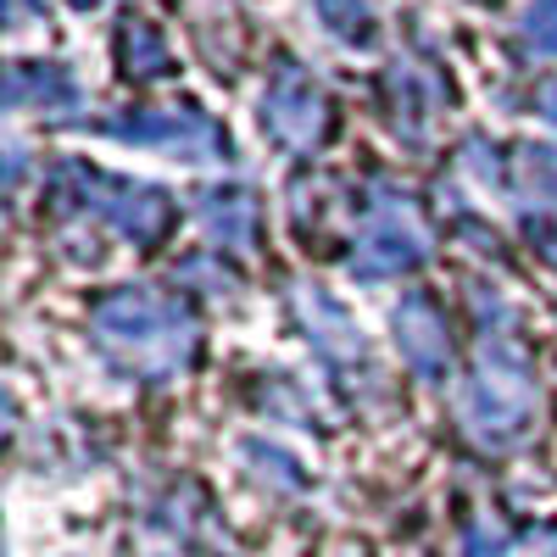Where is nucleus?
Here are the masks:
<instances>
[{
    "instance_id": "obj_1",
    "label": "nucleus",
    "mask_w": 557,
    "mask_h": 557,
    "mask_svg": "<svg viewBox=\"0 0 557 557\" xmlns=\"http://www.w3.org/2000/svg\"><path fill=\"white\" fill-rule=\"evenodd\" d=\"M89 330H96L101 351H112L123 368H134L146 380L178 374L201 341L190 307L151 285H123V290L101 296L96 312H89Z\"/></svg>"
},
{
    "instance_id": "obj_2",
    "label": "nucleus",
    "mask_w": 557,
    "mask_h": 557,
    "mask_svg": "<svg viewBox=\"0 0 557 557\" xmlns=\"http://www.w3.org/2000/svg\"><path fill=\"white\" fill-rule=\"evenodd\" d=\"M535 407H541V391H535V374H530L524 351L513 341H502V335H485L474 380H469V391H462V418H469V430L485 446H513V441H524Z\"/></svg>"
},
{
    "instance_id": "obj_3",
    "label": "nucleus",
    "mask_w": 557,
    "mask_h": 557,
    "mask_svg": "<svg viewBox=\"0 0 557 557\" xmlns=\"http://www.w3.org/2000/svg\"><path fill=\"white\" fill-rule=\"evenodd\" d=\"M51 196L67 212H96L101 223H112L117 235H128L134 246H157L173 223V201L157 184H139V178H117L101 168H84V162H62L51 178Z\"/></svg>"
},
{
    "instance_id": "obj_4",
    "label": "nucleus",
    "mask_w": 557,
    "mask_h": 557,
    "mask_svg": "<svg viewBox=\"0 0 557 557\" xmlns=\"http://www.w3.org/2000/svg\"><path fill=\"white\" fill-rule=\"evenodd\" d=\"M424 257H430V240L418 228V212L407 207V196H380L368 207L357 228V251H351L357 278H396V273H412Z\"/></svg>"
},
{
    "instance_id": "obj_5",
    "label": "nucleus",
    "mask_w": 557,
    "mask_h": 557,
    "mask_svg": "<svg viewBox=\"0 0 557 557\" xmlns=\"http://www.w3.org/2000/svg\"><path fill=\"white\" fill-rule=\"evenodd\" d=\"M101 134L123 139V146H151V151H173L184 162H212L228 157V139L218 134V123H207L196 107H173V112H112L96 123Z\"/></svg>"
},
{
    "instance_id": "obj_6",
    "label": "nucleus",
    "mask_w": 557,
    "mask_h": 557,
    "mask_svg": "<svg viewBox=\"0 0 557 557\" xmlns=\"http://www.w3.org/2000/svg\"><path fill=\"white\" fill-rule=\"evenodd\" d=\"M262 128L278 139V146H290V151H312L323 128H330V96H323V84L285 62L273 73V84L262 89Z\"/></svg>"
},
{
    "instance_id": "obj_7",
    "label": "nucleus",
    "mask_w": 557,
    "mask_h": 557,
    "mask_svg": "<svg viewBox=\"0 0 557 557\" xmlns=\"http://www.w3.org/2000/svg\"><path fill=\"white\" fill-rule=\"evenodd\" d=\"M391 330H396V346L418 380H446L451 341H446V318L435 312L430 296H401V307L391 312Z\"/></svg>"
},
{
    "instance_id": "obj_8",
    "label": "nucleus",
    "mask_w": 557,
    "mask_h": 557,
    "mask_svg": "<svg viewBox=\"0 0 557 557\" xmlns=\"http://www.w3.org/2000/svg\"><path fill=\"white\" fill-rule=\"evenodd\" d=\"M7 107L12 112L67 117V112L84 107V96H78V78L62 62H12V73H7Z\"/></svg>"
},
{
    "instance_id": "obj_9",
    "label": "nucleus",
    "mask_w": 557,
    "mask_h": 557,
    "mask_svg": "<svg viewBox=\"0 0 557 557\" xmlns=\"http://www.w3.org/2000/svg\"><path fill=\"white\" fill-rule=\"evenodd\" d=\"M296 307H301V323H307V341L330 357V362H341V368L368 362L362 330L351 323V312H346L341 301H330L318 285H301V290H296Z\"/></svg>"
},
{
    "instance_id": "obj_10",
    "label": "nucleus",
    "mask_w": 557,
    "mask_h": 557,
    "mask_svg": "<svg viewBox=\"0 0 557 557\" xmlns=\"http://www.w3.org/2000/svg\"><path fill=\"white\" fill-rule=\"evenodd\" d=\"M201 223H207L212 246H228V251L251 246V223H257L251 190L246 184H212V190H201Z\"/></svg>"
},
{
    "instance_id": "obj_11",
    "label": "nucleus",
    "mask_w": 557,
    "mask_h": 557,
    "mask_svg": "<svg viewBox=\"0 0 557 557\" xmlns=\"http://www.w3.org/2000/svg\"><path fill=\"white\" fill-rule=\"evenodd\" d=\"M117 51H123V67H128L134 78H168V73H173L168 45H162V34H157L146 17H128V23H123Z\"/></svg>"
},
{
    "instance_id": "obj_12",
    "label": "nucleus",
    "mask_w": 557,
    "mask_h": 557,
    "mask_svg": "<svg viewBox=\"0 0 557 557\" xmlns=\"http://www.w3.org/2000/svg\"><path fill=\"white\" fill-rule=\"evenodd\" d=\"M318 17L341 45H357V51H374L380 45V23L368 0H318Z\"/></svg>"
},
{
    "instance_id": "obj_13",
    "label": "nucleus",
    "mask_w": 557,
    "mask_h": 557,
    "mask_svg": "<svg viewBox=\"0 0 557 557\" xmlns=\"http://www.w3.org/2000/svg\"><path fill=\"white\" fill-rule=\"evenodd\" d=\"M240 457L251 462V480L268 485V491H301L307 474H301V462L290 451H278V446H262V441H246Z\"/></svg>"
},
{
    "instance_id": "obj_14",
    "label": "nucleus",
    "mask_w": 557,
    "mask_h": 557,
    "mask_svg": "<svg viewBox=\"0 0 557 557\" xmlns=\"http://www.w3.org/2000/svg\"><path fill=\"white\" fill-rule=\"evenodd\" d=\"M524 45L541 57H557V0H530L524 12Z\"/></svg>"
},
{
    "instance_id": "obj_15",
    "label": "nucleus",
    "mask_w": 557,
    "mask_h": 557,
    "mask_svg": "<svg viewBox=\"0 0 557 557\" xmlns=\"http://www.w3.org/2000/svg\"><path fill=\"white\" fill-rule=\"evenodd\" d=\"M524 178H530V190L535 196H546V201H557V151L552 146H524Z\"/></svg>"
},
{
    "instance_id": "obj_16",
    "label": "nucleus",
    "mask_w": 557,
    "mask_h": 557,
    "mask_svg": "<svg viewBox=\"0 0 557 557\" xmlns=\"http://www.w3.org/2000/svg\"><path fill=\"white\" fill-rule=\"evenodd\" d=\"M462 557H507V541H502V530H491V524H469V541H462Z\"/></svg>"
},
{
    "instance_id": "obj_17",
    "label": "nucleus",
    "mask_w": 557,
    "mask_h": 557,
    "mask_svg": "<svg viewBox=\"0 0 557 557\" xmlns=\"http://www.w3.org/2000/svg\"><path fill=\"white\" fill-rule=\"evenodd\" d=\"M462 151H469V168H474V178H480V184H491V190H496V184H502V162H496V151L485 146V139H469V146H462Z\"/></svg>"
},
{
    "instance_id": "obj_18",
    "label": "nucleus",
    "mask_w": 557,
    "mask_h": 557,
    "mask_svg": "<svg viewBox=\"0 0 557 557\" xmlns=\"http://www.w3.org/2000/svg\"><path fill=\"white\" fill-rule=\"evenodd\" d=\"M535 107H541V117H546V123L557 128V78H546V84H541V96H535Z\"/></svg>"
},
{
    "instance_id": "obj_19",
    "label": "nucleus",
    "mask_w": 557,
    "mask_h": 557,
    "mask_svg": "<svg viewBox=\"0 0 557 557\" xmlns=\"http://www.w3.org/2000/svg\"><path fill=\"white\" fill-rule=\"evenodd\" d=\"M0 7H7V23L17 28V23H28L39 12V0H0Z\"/></svg>"
},
{
    "instance_id": "obj_20",
    "label": "nucleus",
    "mask_w": 557,
    "mask_h": 557,
    "mask_svg": "<svg viewBox=\"0 0 557 557\" xmlns=\"http://www.w3.org/2000/svg\"><path fill=\"white\" fill-rule=\"evenodd\" d=\"M17 178H23V151L7 146V190H17Z\"/></svg>"
},
{
    "instance_id": "obj_21",
    "label": "nucleus",
    "mask_w": 557,
    "mask_h": 557,
    "mask_svg": "<svg viewBox=\"0 0 557 557\" xmlns=\"http://www.w3.org/2000/svg\"><path fill=\"white\" fill-rule=\"evenodd\" d=\"M530 552H535V557H557V530H541V535L530 541Z\"/></svg>"
},
{
    "instance_id": "obj_22",
    "label": "nucleus",
    "mask_w": 557,
    "mask_h": 557,
    "mask_svg": "<svg viewBox=\"0 0 557 557\" xmlns=\"http://www.w3.org/2000/svg\"><path fill=\"white\" fill-rule=\"evenodd\" d=\"M67 7H78V12H89V7H101V0H67Z\"/></svg>"
}]
</instances>
